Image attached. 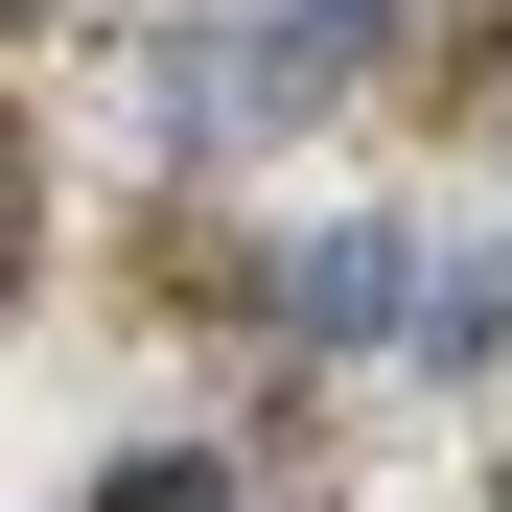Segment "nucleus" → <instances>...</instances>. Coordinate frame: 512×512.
I'll use <instances>...</instances> for the list:
<instances>
[{"label": "nucleus", "instance_id": "obj_2", "mask_svg": "<svg viewBox=\"0 0 512 512\" xmlns=\"http://www.w3.org/2000/svg\"><path fill=\"white\" fill-rule=\"evenodd\" d=\"M419 350H443V373L512 350V256H443V280H419Z\"/></svg>", "mask_w": 512, "mask_h": 512}, {"label": "nucleus", "instance_id": "obj_1", "mask_svg": "<svg viewBox=\"0 0 512 512\" xmlns=\"http://www.w3.org/2000/svg\"><path fill=\"white\" fill-rule=\"evenodd\" d=\"M280 326H326V350H350V326H419L396 233H303V256H280Z\"/></svg>", "mask_w": 512, "mask_h": 512}, {"label": "nucleus", "instance_id": "obj_3", "mask_svg": "<svg viewBox=\"0 0 512 512\" xmlns=\"http://www.w3.org/2000/svg\"><path fill=\"white\" fill-rule=\"evenodd\" d=\"M94 512H233V466H187V443H163V466H117Z\"/></svg>", "mask_w": 512, "mask_h": 512}]
</instances>
